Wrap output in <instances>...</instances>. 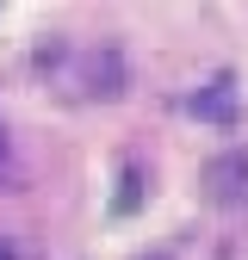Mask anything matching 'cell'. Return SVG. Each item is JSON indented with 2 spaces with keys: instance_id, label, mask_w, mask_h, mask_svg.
<instances>
[{
  "instance_id": "cell-2",
  "label": "cell",
  "mask_w": 248,
  "mask_h": 260,
  "mask_svg": "<svg viewBox=\"0 0 248 260\" xmlns=\"http://www.w3.org/2000/svg\"><path fill=\"white\" fill-rule=\"evenodd\" d=\"M199 112H211V118H230V87L224 81H217V93H211V100H193Z\"/></svg>"
},
{
  "instance_id": "cell-1",
  "label": "cell",
  "mask_w": 248,
  "mask_h": 260,
  "mask_svg": "<svg viewBox=\"0 0 248 260\" xmlns=\"http://www.w3.org/2000/svg\"><path fill=\"white\" fill-rule=\"evenodd\" d=\"M230 180L248 186V155H224V161H211V186H217V199H236Z\"/></svg>"
},
{
  "instance_id": "cell-4",
  "label": "cell",
  "mask_w": 248,
  "mask_h": 260,
  "mask_svg": "<svg viewBox=\"0 0 248 260\" xmlns=\"http://www.w3.org/2000/svg\"><path fill=\"white\" fill-rule=\"evenodd\" d=\"M0 260H13V254H7V248H0Z\"/></svg>"
},
{
  "instance_id": "cell-3",
  "label": "cell",
  "mask_w": 248,
  "mask_h": 260,
  "mask_svg": "<svg viewBox=\"0 0 248 260\" xmlns=\"http://www.w3.org/2000/svg\"><path fill=\"white\" fill-rule=\"evenodd\" d=\"M0 155H7V137H0Z\"/></svg>"
}]
</instances>
